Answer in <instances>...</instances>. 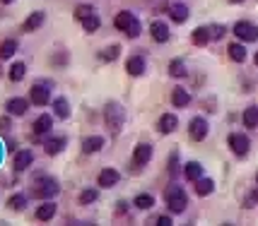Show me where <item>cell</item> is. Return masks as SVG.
Returning <instances> with one entry per match:
<instances>
[{
	"label": "cell",
	"mask_w": 258,
	"mask_h": 226,
	"mask_svg": "<svg viewBox=\"0 0 258 226\" xmlns=\"http://www.w3.org/2000/svg\"><path fill=\"white\" fill-rule=\"evenodd\" d=\"M123 121H125V113L116 101H109L104 106V123H106V128L111 130L113 135L123 128Z\"/></svg>",
	"instance_id": "obj_1"
},
{
	"label": "cell",
	"mask_w": 258,
	"mask_h": 226,
	"mask_svg": "<svg viewBox=\"0 0 258 226\" xmlns=\"http://www.w3.org/2000/svg\"><path fill=\"white\" fill-rule=\"evenodd\" d=\"M113 27L118 32H125V36H131V39L140 34V22H138V17L133 12H118L116 20H113Z\"/></svg>",
	"instance_id": "obj_2"
},
{
	"label": "cell",
	"mask_w": 258,
	"mask_h": 226,
	"mask_svg": "<svg viewBox=\"0 0 258 226\" xmlns=\"http://www.w3.org/2000/svg\"><path fill=\"white\" fill-rule=\"evenodd\" d=\"M164 197H167V204L171 212H183L186 209V204H188V195H186V190L181 188V185H169L167 192H164Z\"/></svg>",
	"instance_id": "obj_3"
},
{
	"label": "cell",
	"mask_w": 258,
	"mask_h": 226,
	"mask_svg": "<svg viewBox=\"0 0 258 226\" xmlns=\"http://www.w3.org/2000/svg\"><path fill=\"white\" fill-rule=\"evenodd\" d=\"M58 190H60V185H58L56 178H39V181L34 183L32 195L36 200H51V197L58 195Z\"/></svg>",
	"instance_id": "obj_4"
},
{
	"label": "cell",
	"mask_w": 258,
	"mask_h": 226,
	"mask_svg": "<svg viewBox=\"0 0 258 226\" xmlns=\"http://www.w3.org/2000/svg\"><path fill=\"white\" fill-rule=\"evenodd\" d=\"M208 130H210V125H208V121L201 118V116H196L191 123H188V135H191L193 142H203V140L208 137Z\"/></svg>",
	"instance_id": "obj_5"
},
{
	"label": "cell",
	"mask_w": 258,
	"mask_h": 226,
	"mask_svg": "<svg viewBox=\"0 0 258 226\" xmlns=\"http://www.w3.org/2000/svg\"><path fill=\"white\" fill-rule=\"evenodd\" d=\"M234 34L239 41H246V44H251V41H258V27L251 22H236L234 24Z\"/></svg>",
	"instance_id": "obj_6"
},
{
	"label": "cell",
	"mask_w": 258,
	"mask_h": 226,
	"mask_svg": "<svg viewBox=\"0 0 258 226\" xmlns=\"http://www.w3.org/2000/svg\"><path fill=\"white\" fill-rule=\"evenodd\" d=\"M227 142H229V149L234 152L236 157H246V154H248V147H251V142H248V137L244 135V133H232Z\"/></svg>",
	"instance_id": "obj_7"
},
{
	"label": "cell",
	"mask_w": 258,
	"mask_h": 226,
	"mask_svg": "<svg viewBox=\"0 0 258 226\" xmlns=\"http://www.w3.org/2000/svg\"><path fill=\"white\" fill-rule=\"evenodd\" d=\"M29 101L34 106H46V103L51 101V89L46 84H34L32 89H29Z\"/></svg>",
	"instance_id": "obj_8"
},
{
	"label": "cell",
	"mask_w": 258,
	"mask_h": 226,
	"mask_svg": "<svg viewBox=\"0 0 258 226\" xmlns=\"http://www.w3.org/2000/svg\"><path fill=\"white\" fill-rule=\"evenodd\" d=\"M34 137L39 140L41 135H48L51 133V128H53V116H48V113H41L36 121H34Z\"/></svg>",
	"instance_id": "obj_9"
},
{
	"label": "cell",
	"mask_w": 258,
	"mask_h": 226,
	"mask_svg": "<svg viewBox=\"0 0 258 226\" xmlns=\"http://www.w3.org/2000/svg\"><path fill=\"white\" fill-rule=\"evenodd\" d=\"M32 164H34V152L32 149H22V152H17V154H15V161H12V166H15L17 173L27 171Z\"/></svg>",
	"instance_id": "obj_10"
},
{
	"label": "cell",
	"mask_w": 258,
	"mask_h": 226,
	"mask_svg": "<svg viewBox=\"0 0 258 226\" xmlns=\"http://www.w3.org/2000/svg\"><path fill=\"white\" fill-rule=\"evenodd\" d=\"M179 128V118L174 116V113H162V118L157 121V130L162 135H169V133H174Z\"/></svg>",
	"instance_id": "obj_11"
},
{
	"label": "cell",
	"mask_w": 258,
	"mask_h": 226,
	"mask_svg": "<svg viewBox=\"0 0 258 226\" xmlns=\"http://www.w3.org/2000/svg\"><path fill=\"white\" fill-rule=\"evenodd\" d=\"M150 34H152V39L157 44H164V41H169V24L162 22V20H155L150 24Z\"/></svg>",
	"instance_id": "obj_12"
},
{
	"label": "cell",
	"mask_w": 258,
	"mask_h": 226,
	"mask_svg": "<svg viewBox=\"0 0 258 226\" xmlns=\"http://www.w3.org/2000/svg\"><path fill=\"white\" fill-rule=\"evenodd\" d=\"M5 108H8L10 116H24V113L29 111V101L22 99V96H15V99H8Z\"/></svg>",
	"instance_id": "obj_13"
},
{
	"label": "cell",
	"mask_w": 258,
	"mask_h": 226,
	"mask_svg": "<svg viewBox=\"0 0 258 226\" xmlns=\"http://www.w3.org/2000/svg\"><path fill=\"white\" fill-rule=\"evenodd\" d=\"M44 22H46V15L41 10H36V12H32V15L24 20L22 32H27V34H29V32H36V29H39V27H41Z\"/></svg>",
	"instance_id": "obj_14"
},
{
	"label": "cell",
	"mask_w": 258,
	"mask_h": 226,
	"mask_svg": "<svg viewBox=\"0 0 258 226\" xmlns=\"http://www.w3.org/2000/svg\"><path fill=\"white\" fill-rule=\"evenodd\" d=\"M150 159H152V147L150 145H138L133 152V164L135 166H145L150 164Z\"/></svg>",
	"instance_id": "obj_15"
},
{
	"label": "cell",
	"mask_w": 258,
	"mask_h": 226,
	"mask_svg": "<svg viewBox=\"0 0 258 226\" xmlns=\"http://www.w3.org/2000/svg\"><path fill=\"white\" fill-rule=\"evenodd\" d=\"M66 145H68L66 137H51V140L44 142V149H46L48 157H56V154H60V152L66 149Z\"/></svg>",
	"instance_id": "obj_16"
},
{
	"label": "cell",
	"mask_w": 258,
	"mask_h": 226,
	"mask_svg": "<svg viewBox=\"0 0 258 226\" xmlns=\"http://www.w3.org/2000/svg\"><path fill=\"white\" fill-rule=\"evenodd\" d=\"M118 178H121V173L116 169H104L99 173V185L101 188H113V185H118Z\"/></svg>",
	"instance_id": "obj_17"
},
{
	"label": "cell",
	"mask_w": 258,
	"mask_h": 226,
	"mask_svg": "<svg viewBox=\"0 0 258 226\" xmlns=\"http://www.w3.org/2000/svg\"><path fill=\"white\" fill-rule=\"evenodd\" d=\"M104 147V137L101 135H92V137H85L82 140V152L85 154H94V152H99Z\"/></svg>",
	"instance_id": "obj_18"
},
{
	"label": "cell",
	"mask_w": 258,
	"mask_h": 226,
	"mask_svg": "<svg viewBox=\"0 0 258 226\" xmlns=\"http://www.w3.org/2000/svg\"><path fill=\"white\" fill-rule=\"evenodd\" d=\"M125 70H128V75H133V77H140V75L145 72V60H143V56L128 58V63H125Z\"/></svg>",
	"instance_id": "obj_19"
},
{
	"label": "cell",
	"mask_w": 258,
	"mask_h": 226,
	"mask_svg": "<svg viewBox=\"0 0 258 226\" xmlns=\"http://www.w3.org/2000/svg\"><path fill=\"white\" fill-rule=\"evenodd\" d=\"M53 216H56V204L51 200H44V204H39V209H36V219L39 221H51Z\"/></svg>",
	"instance_id": "obj_20"
},
{
	"label": "cell",
	"mask_w": 258,
	"mask_h": 226,
	"mask_svg": "<svg viewBox=\"0 0 258 226\" xmlns=\"http://www.w3.org/2000/svg\"><path fill=\"white\" fill-rule=\"evenodd\" d=\"M169 15H171V20H174L176 24H183L186 20H188V8H186L183 3H176V5L169 8Z\"/></svg>",
	"instance_id": "obj_21"
},
{
	"label": "cell",
	"mask_w": 258,
	"mask_h": 226,
	"mask_svg": "<svg viewBox=\"0 0 258 226\" xmlns=\"http://www.w3.org/2000/svg\"><path fill=\"white\" fill-rule=\"evenodd\" d=\"M213 190H215V181L213 178H198L196 181V192L201 195V197H208V195H213Z\"/></svg>",
	"instance_id": "obj_22"
},
{
	"label": "cell",
	"mask_w": 258,
	"mask_h": 226,
	"mask_svg": "<svg viewBox=\"0 0 258 226\" xmlns=\"http://www.w3.org/2000/svg\"><path fill=\"white\" fill-rule=\"evenodd\" d=\"M183 176H186L188 181L196 183V181H198V178L203 176V166L198 164V161H188V164L183 166Z\"/></svg>",
	"instance_id": "obj_23"
},
{
	"label": "cell",
	"mask_w": 258,
	"mask_h": 226,
	"mask_svg": "<svg viewBox=\"0 0 258 226\" xmlns=\"http://www.w3.org/2000/svg\"><path fill=\"white\" fill-rule=\"evenodd\" d=\"M17 53V41L15 39H5L3 44H0V60H8Z\"/></svg>",
	"instance_id": "obj_24"
},
{
	"label": "cell",
	"mask_w": 258,
	"mask_h": 226,
	"mask_svg": "<svg viewBox=\"0 0 258 226\" xmlns=\"http://www.w3.org/2000/svg\"><path fill=\"white\" fill-rule=\"evenodd\" d=\"M171 103H174L176 108H183V106L191 103V94H188L186 89H174V94H171Z\"/></svg>",
	"instance_id": "obj_25"
},
{
	"label": "cell",
	"mask_w": 258,
	"mask_h": 226,
	"mask_svg": "<svg viewBox=\"0 0 258 226\" xmlns=\"http://www.w3.org/2000/svg\"><path fill=\"white\" fill-rule=\"evenodd\" d=\"M241 121H244V125L246 128H258V106H248L246 111H244V116H241Z\"/></svg>",
	"instance_id": "obj_26"
},
{
	"label": "cell",
	"mask_w": 258,
	"mask_h": 226,
	"mask_svg": "<svg viewBox=\"0 0 258 226\" xmlns=\"http://www.w3.org/2000/svg\"><path fill=\"white\" fill-rule=\"evenodd\" d=\"M53 111H56V116L58 118H63V121L70 116V103H68L66 96H58L56 101H53Z\"/></svg>",
	"instance_id": "obj_27"
},
{
	"label": "cell",
	"mask_w": 258,
	"mask_h": 226,
	"mask_svg": "<svg viewBox=\"0 0 258 226\" xmlns=\"http://www.w3.org/2000/svg\"><path fill=\"white\" fill-rule=\"evenodd\" d=\"M8 207H10L12 212H22L24 207H27V195H22V192H15L10 200H8Z\"/></svg>",
	"instance_id": "obj_28"
},
{
	"label": "cell",
	"mask_w": 258,
	"mask_h": 226,
	"mask_svg": "<svg viewBox=\"0 0 258 226\" xmlns=\"http://www.w3.org/2000/svg\"><path fill=\"white\" fill-rule=\"evenodd\" d=\"M99 24H101V20L94 15V12H92V15H87V17L82 20V29H85L87 34H94V32L99 29Z\"/></svg>",
	"instance_id": "obj_29"
},
{
	"label": "cell",
	"mask_w": 258,
	"mask_h": 226,
	"mask_svg": "<svg viewBox=\"0 0 258 226\" xmlns=\"http://www.w3.org/2000/svg\"><path fill=\"white\" fill-rule=\"evenodd\" d=\"M8 75H10L12 82H22L24 75H27V65H24V63H12Z\"/></svg>",
	"instance_id": "obj_30"
},
{
	"label": "cell",
	"mask_w": 258,
	"mask_h": 226,
	"mask_svg": "<svg viewBox=\"0 0 258 226\" xmlns=\"http://www.w3.org/2000/svg\"><path fill=\"white\" fill-rule=\"evenodd\" d=\"M191 41L196 46H205V44H208V41H210V32H208V27H198V29L193 32Z\"/></svg>",
	"instance_id": "obj_31"
},
{
	"label": "cell",
	"mask_w": 258,
	"mask_h": 226,
	"mask_svg": "<svg viewBox=\"0 0 258 226\" xmlns=\"http://www.w3.org/2000/svg\"><path fill=\"white\" fill-rule=\"evenodd\" d=\"M227 51H229V58L236 60V63H244V60H246V48H244L241 44H232Z\"/></svg>",
	"instance_id": "obj_32"
},
{
	"label": "cell",
	"mask_w": 258,
	"mask_h": 226,
	"mask_svg": "<svg viewBox=\"0 0 258 226\" xmlns=\"http://www.w3.org/2000/svg\"><path fill=\"white\" fill-rule=\"evenodd\" d=\"M152 204H155V197L147 195V192H140V195L135 197V207H138V209H152Z\"/></svg>",
	"instance_id": "obj_33"
},
{
	"label": "cell",
	"mask_w": 258,
	"mask_h": 226,
	"mask_svg": "<svg viewBox=\"0 0 258 226\" xmlns=\"http://www.w3.org/2000/svg\"><path fill=\"white\" fill-rule=\"evenodd\" d=\"M169 75H171V77H183V75H186V65L181 63L179 58L169 63Z\"/></svg>",
	"instance_id": "obj_34"
},
{
	"label": "cell",
	"mask_w": 258,
	"mask_h": 226,
	"mask_svg": "<svg viewBox=\"0 0 258 226\" xmlns=\"http://www.w3.org/2000/svg\"><path fill=\"white\" fill-rule=\"evenodd\" d=\"M118 51H121V48L113 44V46H109L106 51H101V56H99V58H101V60H106V63H113V60L118 58Z\"/></svg>",
	"instance_id": "obj_35"
},
{
	"label": "cell",
	"mask_w": 258,
	"mask_h": 226,
	"mask_svg": "<svg viewBox=\"0 0 258 226\" xmlns=\"http://www.w3.org/2000/svg\"><path fill=\"white\" fill-rule=\"evenodd\" d=\"M97 197H99V192L92 190V188H90V190H82V192H80V202H82V204L97 202Z\"/></svg>",
	"instance_id": "obj_36"
},
{
	"label": "cell",
	"mask_w": 258,
	"mask_h": 226,
	"mask_svg": "<svg viewBox=\"0 0 258 226\" xmlns=\"http://www.w3.org/2000/svg\"><path fill=\"white\" fill-rule=\"evenodd\" d=\"M92 12H94V8H92V5H78V8H75V20H80V22H82V20H85L87 15H92Z\"/></svg>",
	"instance_id": "obj_37"
},
{
	"label": "cell",
	"mask_w": 258,
	"mask_h": 226,
	"mask_svg": "<svg viewBox=\"0 0 258 226\" xmlns=\"http://www.w3.org/2000/svg\"><path fill=\"white\" fill-rule=\"evenodd\" d=\"M208 32H210V41H215V39H222L227 29L222 24H213V27H208Z\"/></svg>",
	"instance_id": "obj_38"
},
{
	"label": "cell",
	"mask_w": 258,
	"mask_h": 226,
	"mask_svg": "<svg viewBox=\"0 0 258 226\" xmlns=\"http://www.w3.org/2000/svg\"><path fill=\"white\" fill-rule=\"evenodd\" d=\"M10 128H12V121L8 118V116H5V118H0V133H8Z\"/></svg>",
	"instance_id": "obj_39"
},
{
	"label": "cell",
	"mask_w": 258,
	"mask_h": 226,
	"mask_svg": "<svg viewBox=\"0 0 258 226\" xmlns=\"http://www.w3.org/2000/svg\"><path fill=\"white\" fill-rule=\"evenodd\" d=\"M169 173H171V176L179 173V169H176V154H171V159H169Z\"/></svg>",
	"instance_id": "obj_40"
},
{
	"label": "cell",
	"mask_w": 258,
	"mask_h": 226,
	"mask_svg": "<svg viewBox=\"0 0 258 226\" xmlns=\"http://www.w3.org/2000/svg\"><path fill=\"white\" fill-rule=\"evenodd\" d=\"M256 202H258V188H256L253 192H251V195H248V197H246V202H244V204H246V207H253Z\"/></svg>",
	"instance_id": "obj_41"
},
{
	"label": "cell",
	"mask_w": 258,
	"mask_h": 226,
	"mask_svg": "<svg viewBox=\"0 0 258 226\" xmlns=\"http://www.w3.org/2000/svg\"><path fill=\"white\" fill-rule=\"evenodd\" d=\"M157 224L159 226H171V216H157Z\"/></svg>",
	"instance_id": "obj_42"
},
{
	"label": "cell",
	"mask_w": 258,
	"mask_h": 226,
	"mask_svg": "<svg viewBox=\"0 0 258 226\" xmlns=\"http://www.w3.org/2000/svg\"><path fill=\"white\" fill-rule=\"evenodd\" d=\"M0 3H5V5H8V3H15V0H0Z\"/></svg>",
	"instance_id": "obj_43"
},
{
	"label": "cell",
	"mask_w": 258,
	"mask_h": 226,
	"mask_svg": "<svg viewBox=\"0 0 258 226\" xmlns=\"http://www.w3.org/2000/svg\"><path fill=\"white\" fill-rule=\"evenodd\" d=\"M253 63H256V65H258V53H256V58H253Z\"/></svg>",
	"instance_id": "obj_44"
},
{
	"label": "cell",
	"mask_w": 258,
	"mask_h": 226,
	"mask_svg": "<svg viewBox=\"0 0 258 226\" xmlns=\"http://www.w3.org/2000/svg\"><path fill=\"white\" fill-rule=\"evenodd\" d=\"M229 3H244V0H229Z\"/></svg>",
	"instance_id": "obj_45"
},
{
	"label": "cell",
	"mask_w": 258,
	"mask_h": 226,
	"mask_svg": "<svg viewBox=\"0 0 258 226\" xmlns=\"http://www.w3.org/2000/svg\"><path fill=\"white\" fill-rule=\"evenodd\" d=\"M256 183H258V173H256Z\"/></svg>",
	"instance_id": "obj_46"
}]
</instances>
